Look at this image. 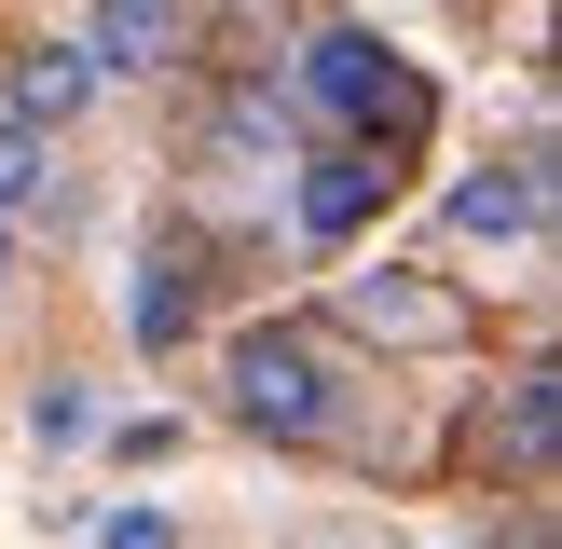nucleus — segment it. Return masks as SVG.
<instances>
[{
    "label": "nucleus",
    "instance_id": "1",
    "mask_svg": "<svg viewBox=\"0 0 562 549\" xmlns=\"http://www.w3.org/2000/svg\"><path fill=\"white\" fill-rule=\"evenodd\" d=\"M302 97H316L357 152H398V137H426V110H439L426 69H412L398 42H371V27H316V42H302Z\"/></svg>",
    "mask_w": 562,
    "mask_h": 549
},
{
    "label": "nucleus",
    "instance_id": "2",
    "mask_svg": "<svg viewBox=\"0 0 562 549\" xmlns=\"http://www.w3.org/2000/svg\"><path fill=\"white\" fill-rule=\"evenodd\" d=\"M234 426L329 439V357L302 344V329H247V344H234Z\"/></svg>",
    "mask_w": 562,
    "mask_h": 549
},
{
    "label": "nucleus",
    "instance_id": "3",
    "mask_svg": "<svg viewBox=\"0 0 562 549\" xmlns=\"http://www.w3.org/2000/svg\"><path fill=\"white\" fill-rule=\"evenodd\" d=\"M371 206H384V152H357V137H344V152L302 165V234H316V247H357V234H371Z\"/></svg>",
    "mask_w": 562,
    "mask_h": 549
},
{
    "label": "nucleus",
    "instance_id": "4",
    "mask_svg": "<svg viewBox=\"0 0 562 549\" xmlns=\"http://www.w3.org/2000/svg\"><path fill=\"white\" fill-rule=\"evenodd\" d=\"M439 220H453L467 247H521V234L549 220V179H536V165H481V179H453V206H439Z\"/></svg>",
    "mask_w": 562,
    "mask_h": 549
},
{
    "label": "nucleus",
    "instance_id": "5",
    "mask_svg": "<svg viewBox=\"0 0 562 549\" xmlns=\"http://www.w3.org/2000/svg\"><path fill=\"white\" fill-rule=\"evenodd\" d=\"M82 110H97V55H82V42H42V55L14 69V124L55 137V124H82Z\"/></svg>",
    "mask_w": 562,
    "mask_h": 549
},
{
    "label": "nucleus",
    "instance_id": "6",
    "mask_svg": "<svg viewBox=\"0 0 562 549\" xmlns=\"http://www.w3.org/2000/svg\"><path fill=\"white\" fill-rule=\"evenodd\" d=\"M344 302H357V329H371V344H453V302L412 289V274H344Z\"/></svg>",
    "mask_w": 562,
    "mask_h": 549
},
{
    "label": "nucleus",
    "instance_id": "7",
    "mask_svg": "<svg viewBox=\"0 0 562 549\" xmlns=\"http://www.w3.org/2000/svg\"><path fill=\"white\" fill-rule=\"evenodd\" d=\"M165 42H179V0H97V27H82V55L110 69H165Z\"/></svg>",
    "mask_w": 562,
    "mask_h": 549
},
{
    "label": "nucleus",
    "instance_id": "8",
    "mask_svg": "<svg viewBox=\"0 0 562 549\" xmlns=\"http://www.w3.org/2000/svg\"><path fill=\"white\" fill-rule=\"evenodd\" d=\"M124 329H137V344H179V329H192V261H165V247H151V261H137V302H124Z\"/></svg>",
    "mask_w": 562,
    "mask_h": 549
},
{
    "label": "nucleus",
    "instance_id": "9",
    "mask_svg": "<svg viewBox=\"0 0 562 549\" xmlns=\"http://www.w3.org/2000/svg\"><path fill=\"white\" fill-rule=\"evenodd\" d=\"M27 439H42V453H82V439H97V384H27Z\"/></svg>",
    "mask_w": 562,
    "mask_h": 549
},
{
    "label": "nucleus",
    "instance_id": "10",
    "mask_svg": "<svg viewBox=\"0 0 562 549\" xmlns=\"http://www.w3.org/2000/svg\"><path fill=\"white\" fill-rule=\"evenodd\" d=\"M42 192H55V152H42L27 124H14V110H0V220H27Z\"/></svg>",
    "mask_w": 562,
    "mask_h": 549
},
{
    "label": "nucleus",
    "instance_id": "11",
    "mask_svg": "<svg viewBox=\"0 0 562 549\" xmlns=\"http://www.w3.org/2000/svg\"><path fill=\"white\" fill-rule=\"evenodd\" d=\"M97 549H179V508H165V494H124V508L97 522Z\"/></svg>",
    "mask_w": 562,
    "mask_h": 549
},
{
    "label": "nucleus",
    "instance_id": "12",
    "mask_svg": "<svg viewBox=\"0 0 562 549\" xmlns=\"http://www.w3.org/2000/svg\"><path fill=\"white\" fill-rule=\"evenodd\" d=\"M549 426H562L549 371H521V399H508V453H521V467H549Z\"/></svg>",
    "mask_w": 562,
    "mask_h": 549
},
{
    "label": "nucleus",
    "instance_id": "13",
    "mask_svg": "<svg viewBox=\"0 0 562 549\" xmlns=\"http://www.w3.org/2000/svg\"><path fill=\"white\" fill-rule=\"evenodd\" d=\"M0 289H14V220H0Z\"/></svg>",
    "mask_w": 562,
    "mask_h": 549
}]
</instances>
